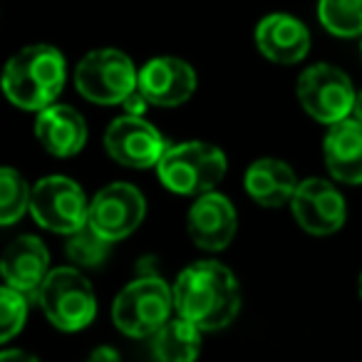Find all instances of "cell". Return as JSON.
I'll return each instance as SVG.
<instances>
[{
  "label": "cell",
  "instance_id": "25",
  "mask_svg": "<svg viewBox=\"0 0 362 362\" xmlns=\"http://www.w3.org/2000/svg\"><path fill=\"white\" fill-rule=\"evenodd\" d=\"M0 362H40V360H37L35 355H30V352H25V350H3Z\"/></svg>",
  "mask_w": 362,
  "mask_h": 362
},
{
  "label": "cell",
  "instance_id": "4",
  "mask_svg": "<svg viewBox=\"0 0 362 362\" xmlns=\"http://www.w3.org/2000/svg\"><path fill=\"white\" fill-rule=\"evenodd\" d=\"M174 310V291L156 273V276H139L122 288V293L112 303V320L124 335L151 337L171 320Z\"/></svg>",
  "mask_w": 362,
  "mask_h": 362
},
{
  "label": "cell",
  "instance_id": "16",
  "mask_svg": "<svg viewBox=\"0 0 362 362\" xmlns=\"http://www.w3.org/2000/svg\"><path fill=\"white\" fill-rule=\"evenodd\" d=\"M35 136L52 156H75L87 144V122L75 107L50 105L37 112Z\"/></svg>",
  "mask_w": 362,
  "mask_h": 362
},
{
  "label": "cell",
  "instance_id": "23",
  "mask_svg": "<svg viewBox=\"0 0 362 362\" xmlns=\"http://www.w3.org/2000/svg\"><path fill=\"white\" fill-rule=\"evenodd\" d=\"M28 320V298L25 293L6 286L0 291V340L8 342L23 330Z\"/></svg>",
  "mask_w": 362,
  "mask_h": 362
},
{
  "label": "cell",
  "instance_id": "17",
  "mask_svg": "<svg viewBox=\"0 0 362 362\" xmlns=\"http://www.w3.org/2000/svg\"><path fill=\"white\" fill-rule=\"evenodd\" d=\"M322 154L330 176L342 184H362V122H337L327 129Z\"/></svg>",
  "mask_w": 362,
  "mask_h": 362
},
{
  "label": "cell",
  "instance_id": "21",
  "mask_svg": "<svg viewBox=\"0 0 362 362\" xmlns=\"http://www.w3.org/2000/svg\"><path fill=\"white\" fill-rule=\"evenodd\" d=\"M30 194L33 189L25 184L21 174L11 166L0 171V223L13 226L21 221L25 211H30Z\"/></svg>",
  "mask_w": 362,
  "mask_h": 362
},
{
  "label": "cell",
  "instance_id": "11",
  "mask_svg": "<svg viewBox=\"0 0 362 362\" xmlns=\"http://www.w3.org/2000/svg\"><path fill=\"white\" fill-rule=\"evenodd\" d=\"M291 211L298 226L313 236H330V233L340 231L347 216L345 199L337 192L335 184L325 179H315V176L298 184V192L291 202Z\"/></svg>",
  "mask_w": 362,
  "mask_h": 362
},
{
  "label": "cell",
  "instance_id": "7",
  "mask_svg": "<svg viewBox=\"0 0 362 362\" xmlns=\"http://www.w3.org/2000/svg\"><path fill=\"white\" fill-rule=\"evenodd\" d=\"M30 214L35 223L52 233L72 236L75 231L87 226L90 218V202L80 184L67 176H45L33 187Z\"/></svg>",
  "mask_w": 362,
  "mask_h": 362
},
{
  "label": "cell",
  "instance_id": "19",
  "mask_svg": "<svg viewBox=\"0 0 362 362\" xmlns=\"http://www.w3.org/2000/svg\"><path fill=\"white\" fill-rule=\"evenodd\" d=\"M202 352V330L181 315L171 317L159 332L151 335L154 362H197Z\"/></svg>",
  "mask_w": 362,
  "mask_h": 362
},
{
  "label": "cell",
  "instance_id": "24",
  "mask_svg": "<svg viewBox=\"0 0 362 362\" xmlns=\"http://www.w3.org/2000/svg\"><path fill=\"white\" fill-rule=\"evenodd\" d=\"M87 362H122V357L115 347L102 345V347H95V350L90 352V360Z\"/></svg>",
  "mask_w": 362,
  "mask_h": 362
},
{
  "label": "cell",
  "instance_id": "22",
  "mask_svg": "<svg viewBox=\"0 0 362 362\" xmlns=\"http://www.w3.org/2000/svg\"><path fill=\"white\" fill-rule=\"evenodd\" d=\"M110 246H112L110 241H105L100 233H95L90 226H85L72 233V236H67L65 251H67V258H70L77 268H97L107 261Z\"/></svg>",
  "mask_w": 362,
  "mask_h": 362
},
{
  "label": "cell",
  "instance_id": "6",
  "mask_svg": "<svg viewBox=\"0 0 362 362\" xmlns=\"http://www.w3.org/2000/svg\"><path fill=\"white\" fill-rule=\"evenodd\" d=\"M35 298L50 325L57 330L77 332L95 320L97 298L80 268H52Z\"/></svg>",
  "mask_w": 362,
  "mask_h": 362
},
{
  "label": "cell",
  "instance_id": "15",
  "mask_svg": "<svg viewBox=\"0 0 362 362\" xmlns=\"http://www.w3.org/2000/svg\"><path fill=\"white\" fill-rule=\"evenodd\" d=\"M0 273L6 278V286L25 296H37L50 273V253L45 243L37 236L16 238L0 258Z\"/></svg>",
  "mask_w": 362,
  "mask_h": 362
},
{
  "label": "cell",
  "instance_id": "10",
  "mask_svg": "<svg viewBox=\"0 0 362 362\" xmlns=\"http://www.w3.org/2000/svg\"><path fill=\"white\" fill-rule=\"evenodd\" d=\"M105 149L117 164L129 169H149L159 164L166 151V141L159 129L144 122L139 115L117 117L105 132Z\"/></svg>",
  "mask_w": 362,
  "mask_h": 362
},
{
  "label": "cell",
  "instance_id": "2",
  "mask_svg": "<svg viewBox=\"0 0 362 362\" xmlns=\"http://www.w3.org/2000/svg\"><path fill=\"white\" fill-rule=\"evenodd\" d=\"M65 57L52 45H30L8 60L3 72L6 97L21 110L42 112L65 87Z\"/></svg>",
  "mask_w": 362,
  "mask_h": 362
},
{
  "label": "cell",
  "instance_id": "20",
  "mask_svg": "<svg viewBox=\"0 0 362 362\" xmlns=\"http://www.w3.org/2000/svg\"><path fill=\"white\" fill-rule=\"evenodd\" d=\"M317 18L337 37L362 35V0H317Z\"/></svg>",
  "mask_w": 362,
  "mask_h": 362
},
{
  "label": "cell",
  "instance_id": "12",
  "mask_svg": "<svg viewBox=\"0 0 362 362\" xmlns=\"http://www.w3.org/2000/svg\"><path fill=\"white\" fill-rule=\"evenodd\" d=\"M136 92L144 97L146 105L179 107L197 92V72L181 57H151L139 70Z\"/></svg>",
  "mask_w": 362,
  "mask_h": 362
},
{
  "label": "cell",
  "instance_id": "26",
  "mask_svg": "<svg viewBox=\"0 0 362 362\" xmlns=\"http://www.w3.org/2000/svg\"><path fill=\"white\" fill-rule=\"evenodd\" d=\"M352 119H357V122H362V92H357V97H355V105H352Z\"/></svg>",
  "mask_w": 362,
  "mask_h": 362
},
{
  "label": "cell",
  "instance_id": "13",
  "mask_svg": "<svg viewBox=\"0 0 362 362\" xmlns=\"http://www.w3.org/2000/svg\"><path fill=\"white\" fill-rule=\"evenodd\" d=\"M187 228L192 241L199 248H204V251H223L236 236V209L223 194H202L189 209Z\"/></svg>",
  "mask_w": 362,
  "mask_h": 362
},
{
  "label": "cell",
  "instance_id": "1",
  "mask_svg": "<svg viewBox=\"0 0 362 362\" xmlns=\"http://www.w3.org/2000/svg\"><path fill=\"white\" fill-rule=\"evenodd\" d=\"M176 315L194 322L202 332L231 325L241 310V288L218 261H199L179 273L174 283Z\"/></svg>",
  "mask_w": 362,
  "mask_h": 362
},
{
  "label": "cell",
  "instance_id": "18",
  "mask_svg": "<svg viewBox=\"0 0 362 362\" xmlns=\"http://www.w3.org/2000/svg\"><path fill=\"white\" fill-rule=\"evenodd\" d=\"M246 192L258 206L266 209H278L283 204H291L293 197L298 192V179L296 171L281 159H258L248 166L246 171Z\"/></svg>",
  "mask_w": 362,
  "mask_h": 362
},
{
  "label": "cell",
  "instance_id": "9",
  "mask_svg": "<svg viewBox=\"0 0 362 362\" xmlns=\"http://www.w3.org/2000/svg\"><path fill=\"white\" fill-rule=\"evenodd\" d=\"M146 214V202L141 192L124 181H115L110 187L100 189L90 202V218L87 226L100 233L105 241H124L129 233L139 228Z\"/></svg>",
  "mask_w": 362,
  "mask_h": 362
},
{
  "label": "cell",
  "instance_id": "27",
  "mask_svg": "<svg viewBox=\"0 0 362 362\" xmlns=\"http://www.w3.org/2000/svg\"><path fill=\"white\" fill-rule=\"evenodd\" d=\"M360 298H362V273H360Z\"/></svg>",
  "mask_w": 362,
  "mask_h": 362
},
{
  "label": "cell",
  "instance_id": "5",
  "mask_svg": "<svg viewBox=\"0 0 362 362\" xmlns=\"http://www.w3.org/2000/svg\"><path fill=\"white\" fill-rule=\"evenodd\" d=\"M75 87L92 105H127L136 95L139 87V72L129 55L102 47V50L87 52L75 70Z\"/></svg>",
  "mask_w": 362,
  "mask_h": 362
},
{
  "label": "cell",
  "instance_id": "3",
  "mask_svg": "<svg viewBox=\"0 0 362 362\" xmlns=\"http://www.w3.org/2000/svg\"><path fill=\"white\" fill-rule=\"evenodd\" d=\"M228 161L218 146L209 141H184L166 146L156 164L161 184L181 197H202L218 187L226 176Z\"/></svg>",
  "mask_w": 362,
  "mask_h": 362
},
{
  "label": "cell",
  "instance_id": "8",
  "mask_svg": "<svg viewBox=\"0 0 362 362\" xmlns=\"http://www.w3.org/2000/svg\"><path fill=\"white\" fill-rule=\"evenodd\" d=\"M296 92L303 110L315 122L327 127L347 119L352 115V105L357 97L350 77L325 62H317V65L303 70V75L298 77Z\"/></svg>",
  "mask_w": 362,
  "mask_h": 362
},
{
  "label": "cell",
  "instance_id": "14",
  "mask_svg": "<svg viewBox=\"0 0 362 362\" xmlns=\"http://www.w3.org/2000/svg\"><path fill=\"white\" fill-rule=\"evenodd\" d=\"M256 45L266 60L276 65H296L310 52V33L298 18L273 13L256 25Z\"/></svg>",
  "mask_w": 362,
  "mask_h": 362
}]
</instances>
